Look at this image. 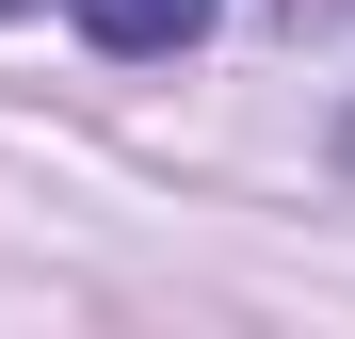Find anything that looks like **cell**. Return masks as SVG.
Instances as JSON below:
<instances>
[{
    "instance_id": "cell-1",
    "label": "cell",
    "mask_w": 355,
    "mask_h": 339,
    "mask_svg": "<svg viewBox=\"0 0 355 339\" xmlns=\"http://www.w3.org/2000/svg\"><path fill=\"white\" fill-rule=\"evenodd\" d=\"M65 17H81L97 49H130V65H162V49H194V33H210V0H65Z\"/></svg>"
}]
</instances>
